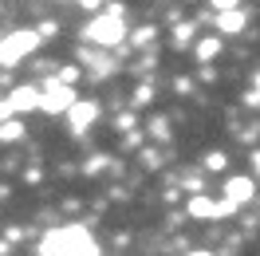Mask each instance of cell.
Masks as SVG:
<instances>
[{
  "label": "cell",
  "instance_id": "obj_14",
  "mask_svg": "<svg viewBox=\"0 0 260 256\" xmlns=\"http://www.w3.org/2000/svg\"><path fill=\"white\" fill-rule=\"evenodd\" d=\"M4 118H12V107H8V99H0V122Z\"/></svg>",
  "mask_w": 260,
  "mask_h": 256
},
{
  "label": "cell",
  "instance_id": "obj_9",
  "mask_svg": "<svg viewBox=\"0 0 260 256\" xmlns=\"http://www.w3.org/2000/svg\"><path fill=\"white\" fill-rule=\"evenodd\" d=\"M20 134H24V126H20L16 118H4L0 122V142H16Z\"/></svg>",
  "mask_w": 260,
  "mask_h": 256
},
{
  "label": "cell",
  "instance_id": "obj_12",
  "mask_svg": "<svg viewBox=\"0 0 260 256\" xmlns=\"http://www.w3.org/2000/svg\"><path fill=\"white\" fill-rule=\"evenodd\" d=\"M217 12H225V8H241V0H209Z\"/></svg>",
  "mask_w": 260,
  "mask_h": 256
},
{
  "label": "cell",
  "instance_id": "obj_15",
  "mask_svg": "<svg viewBox=\"0 0 260 256\" xmlns=\"http://www.w3.org/2000/svg\"><path fill=\"white\" fill-rule=\"evenodd\" d=\"M252 170H256V177H260V150L252 154Z\"/></svg>",
  "mask_w": 260,
  "mask_h": 256
},
{
  "label": "cell",
  "instance_id": "obj_3",
  "mask_svg": "<svg viewBox=\"0 0 260 256\" xmlns=\"http://www.w3.org/2000/svg\"><path fill=\"white\" fill-rule=\"evenodd\" d=\"M75 103V91L63 87L59 79H48L40 87V111L44 114H67V107Z\"/></svg>",
  "mask_w": 260,
  "mask_h": 256
},
{
  "label": "cell",
  "instance_id": "obj_4",
  "mask_svg": "<svg viewBox=\"0 0 260 256\" xmlns=\"http://www.w3.org/2000/svg\"><path fill=\"white\" fill-rule=\"evenodd\" d=\"M95 118H99V103H95V99H75V103L67 107V122H71L75 134H83Z\"/></svg>",
  "mask_w": 260,
  "mask_h": 256
},
{
  "label": "cell",
  "instance_id": "obj_11",
  "mask_svg": "<svg viewBox=\"0 0 260 256\" xmlns=\"http://www.w3.org/2000/svg\"><path fill=\"white\" fill-rule=\"evenodd\" d=\"M189 40H193V24H181L178 32H174V44H178V48H185Z\"/></svg>",
  "mask_w": 260,
  "mask_h": 256
},
{
  "label": "cell",
  "instance_id": "obj_2",
  "mask_svg": "<svg viewBox=\"0 0 260 256\" xmlns=\"http://www.w3.org/2000/svg\"><path fill=\"white\" fill-rule=\"evenodd\" d=\"M36 44H40V36H36L32 28L4 36V40H0V63H4V67H16L24 55H32V51H36Z\"/></svg>",
  "mask_w": 260,
  "mask_h": 256
},
{
  "label": "cell",
  "instance_id": "obj_16",
  "mask_svg": "<svg viewBox=\"0 0 260 256\" xmlns=\"http://www.w3.org/2000/svg\"><path fill=\"white\" fill-rule=\"evenodd\" d=\"M189 256H213V252H189Z\"/></svg>",
  "mask_w": 260,
  "mask_h": 256
},
{
  "label": "cell",
  "instance_id": "obj_17",
  "mask_svg": "<svg viewBox=\"0 0 260 256\" xmlns=\"http://www.w3.org/2000/svg\"><path fill=\"white\" fill-rule=\"evenodd\" d=\"M256 99H260V79H256Z\"/></svg>",
  "mask_w": 260,
  "mask_h": 256
},
{
  "label": "cell",
  "instance_id": "obj_5",
  "mask_svg": "<svg viewBox=\"0 0 260 256\" xmlns=\"http://www.w3.org/2000/svg\"><path fill=\"white\" fill-rule=\"evenodd\" d=\"M252 193H256V181H252V177H229L225 181V201H233L237 209H241L244 201H252Z\"/></svg>",
  "mask_w": 260,
  "mask_h": 256
},
{
  "label": "cell",
  "instance_id": "obj_10",
  "mask_svg": "<svg viewBox=\"0 0 260 256\" xmlns=\"http://www.w3.org/2000/svg\"><path fill=\"white\" fill-rule=\"evenodd\" d=\"M225 166H229V158H225V154H217V150H213L209 158H205V170H209V174H217V170H225Z\"/></svg>",
  "mask_w": 260,
  "mask_h": 256
},
{
  "label": "cell",
  "instance_id": "obj_1",
  "mask_svg": "<svg viewBox=\"0 0 260 256\" xmlns=\"http://www.w3.org/2000/svg\"><path fill=\"white\" fill-rule=\"evenodd\" d=\"M83 36H87L91 44H99V48H114V44H122V36H126V24H122V4H111L103 16H95L87 28H83Z\"/></svg>",
  "mask_w": 260,
  "mask_h": 256
},
{
  "label": "cell",
  "instance_id": "obj_13",
  "mask_svg": "<svg viewBox=\"0 0 260 256\" xmlns=\"http://www.w3.org/2000/svg\"><path fill=\"white\" fill-rule=\"evenodd\" d=\"M150 130H154L158 138H166V118H154V122H150Z\"/></svg>",
  "mask_w": 260,
  "mask_h": 256
},
{
  "label": "cell",
  "instance_id": "obj_8",
  "mask_svg": "<svg viewBox=\"0 0 260 256\" xmlns=\"http://www.w3.org/2000/svg\"><path fill=\"white\" fill-rule=\"evenodd\" d=\"M217 51H221V36H205V40L197 44V59H201V63H209Z\"/></svg>",
  "mask_w": 260,
  "mask_h": 256
},
{
  "label": "cell",
  "instance_id": "obj_7",
  "mask_svg": "<svg viewBox=\"0 0 260 256\" xmlns=\"http://www.w3.org/2000/svg\"><path fill=\"white\" fill-rule=\"evenodd\" d=\"M248 16H244L241 8H225V12H217V36H241Z\"/></svg>",
  "mask_w": 260,
  "mask_h": 256
},
{
  "label": "cell",
  "instance_id": "obj_6",
  "mask_svg": "<svg viewBox=\"0 0 260 256\" xmlns=\"http://www.w3.org/2000/svg\"><path fill=\"white\" fill-rule=\"evenodd\" d=\"M8 107H12V114L40 111V87H16V91L8 95Z\"/></svg>",
  "mask_w": 260,
  "mask_h": 256
}]
</instances>
